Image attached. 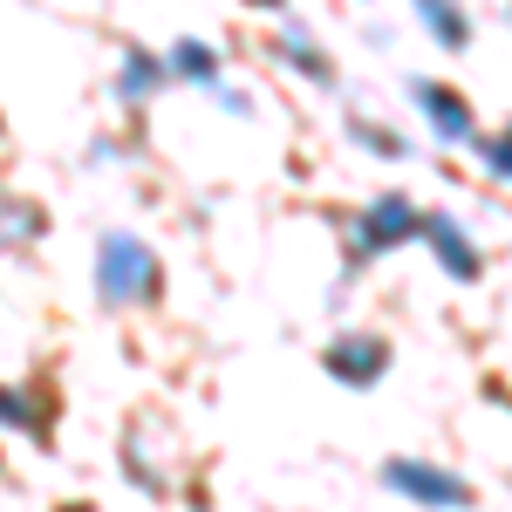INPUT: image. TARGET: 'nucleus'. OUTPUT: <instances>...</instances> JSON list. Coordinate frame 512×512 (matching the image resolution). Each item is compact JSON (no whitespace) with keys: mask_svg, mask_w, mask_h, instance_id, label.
<instances>
[{"mask_svg":"<svg viewBox=\"0 0 512 512\" xmlns=\"http://www.w3.org/2000/svg\"><path fill=\"white\" fill-rule=\"evenodd\" d=\"M349 137L369 151V158H383V164H396V158H410V137L396 130V123H376V117H349Z\"/></svg>","mask_w":512,"mask_h":512,"instance_id":"13","label":"nucleus"},{"mask_svg":"<svg viewBox=\"0 0 512 512\" xmlns=\"http://www.w3.org/2000/svg\"><path fill=\"white\" fill-rule=\"evenodd\" d=\"M417 233H424V205H417L410 192H376L362 212H355V226H349V260H342V274L355 280L362 267L403 253Z\"/></svg>","mask_w":512,"mask_h":512,"instance_id":"2","label":"nucleus"},{"mask_svg":"<svg viewBox=\"0 0 512 512\" xmlns=\"http://www.w3.org/2000/svg\"><path fill=\"white\" fill-rule=\"evenodd\" d=\"M376 478H383V492H396V499H410V506H424V512H472V478H458L437 458L396 451V458L376 465Z\"/></svg>","mask_w":512,"mask_h":512,"instance_id":"3","label":"nucleus"},{"mask_svg":"<svg viewBox=\"0 0 512 512\" xmlns=\"http://www.w3.org/2000/svg\"><path fill=\"white\" fill-rule=\"evenodd\" d=\"M164 69H171V82H192V89H219V41L178 35L171 48H164Z\"/></svg>","mask_w":512,"mask_h":512,"instance_id":"9","label":"nucleus"},{"mask_svg":"<svg viewBox=\"0 0 512 512\" xmlns=\"http://www.w3.org/2000/svg\"><path fill=\"white\" fill-rule=\"evenodd\" d=\"M212 103H219V110H233V117H253V103H246V89H226V82L212 89Z\"/></svg>","mask_w":512,"mask_h":512,"instance_id":"15","label":"nucleus"},{"mask_svg":"<svg viewBox=\"0 0 512 512\" xmlns=\"http://www.w3.org/2000/svg\"><path fill=\"white\" fill-rule=\"evenodd\" d=\"M0 431L48 437V403H41L28 383H0Z\"/></svg>","mask_w":512,"mask_h":512,"instance_id":"12","label":"nucleus"},{"mask_svg":"<svg viewBox=\"0 0 512 512\" xmlns=\"http://www.w3.org/2000/svg\"><path fill=\"white\" fill-rule=\"evenodd\" d=\"M410 7H417V21L437 48H472V14L458 0H410Z\"/></svg>","mask_w":512,"mask_h":512,"instance_id":"11","label":"nucleus"},{"mask_svg":"<svg viewBox=\"0 0 512 512\" xmlns=\"http://www.w3.org/2000/svg\"><path fill=\"white\" fill-rule=\"evenodd\" d=\"M410 103H417V117L437 130V144H472L478 123H472V103L451 89V82L437 76H410Z\"/></svg>","mask_w":512,"mask_h":512,"instance_id":"6","label":"nucleus"},{"mask_svg":"<svg viewBox=\"0 0 512 512\" xmlns=\"http://www.w3.org/2000/svg\"><path fill=\"white\" fill-rule=\"evenodd\" d=\"M390 335L383 328H335L328 342H321V369H328V383H342V390H376L383 376H390Z\"/></svg>","mask_w":512,"mask_h":512,"instance_id":"4","label":"nucleus"},{"mask_svg":"<svg viewBox=\"0 0 512 512\" xmlns=\"http://www.w3.org/2000/svg\"><path fill=\"white\" fill-rule=\"evenodd\" d=\"M417 239L431 246V260H437L451 280H478V274H485V253H478V239L465 233V219H458V212L431 205V212H424V233H417Z\"/></svg>","mask_w":512,"mask_h":512,"instance_id":"5","label":"nucleus"},{"mask_svg":"<svg viewBox=\"0 0 512 512\" xmlns=\"http://www.w3.org/2000/svg\"><path fill=\"white\" fill-rule=\"evenodd\" d=\"M164 294V260L158 246L130 226H110L96 239V301L110 315H130V308H151Z\"/></svg>","mask_w":512,"mask_h":512,"instance_id":"1","label":"nucleus"},{"mask_svg":"<svg viewBox=\"0 0 512 512\" xmlns=\"http://www.w3.org/2000/svg\"><path fill=\"white\" fill-rule=\"evenodd\" d=\"M41 233H48V219H41V205H35V198L0 192V253H28V246H35Z\"/></svg>","mask_w":512,"mask_h":512,"instance_id":"10","label":"nucleus"},{"mask_svg":"<svg viewBox=\"0 0 512 512\" xmlns=\"http://www.w3.org/2000/svg\"><path fill=\"white\" fill-rule=\"evenodd\" d=\"M164 82H171V69H164L158 48H144V41H130L117 55V82H110V96H117L123 110H144L151 96H164Z\"/></svg>","mask_w":512,"mask_h":512,"instance_id":"7","label":"nucleus"},{"mask_svg":"<svg viewBox=\"0 0 512 512\" xmlns=\"http://www.w3.org/2000/svg\"><path fill=\"white\" fill-rule=\"evenodd\" d=\"M478 164H485L499 185H512V123H506V130H492V137H478Z\"/></svg>","mask_w":512,"mask_h":512,"instance_id":"14","label":"nucleus"},{"mask_svg":"<svg viewBox=\"0 0 512 512\" xmlns=\"http://www.w3.org/2000/svg\"><path fill=\"white\" fill-rule=\"evenodd\" d=\"M267 48H274V62H287L294 76H308L315 89H335V82H342V69H335V55H328V48H321V41L308 35V28H301V21H280Z\"/></svg>","mask_w":512,"mask_h":512,"instance_id":"8","label":"nucleus"},{"mask_svg":"<svg viewBox=\"0 0 512 512\" xmlns=\"http://www.w3.org/2000/svg\"><path fill=\"white\" fill-rule=\"evenodd\" d=\"M253 7H280V0H253Z\"/></svg>","mask_w":512,"mask_h":512,"instance_id":"16","label":"nucleus"}]
</instances>
